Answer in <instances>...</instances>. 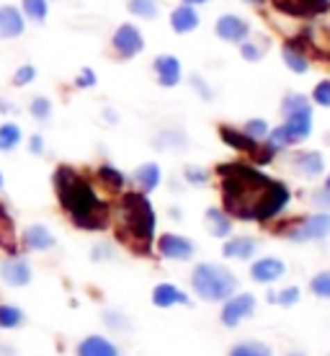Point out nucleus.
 <instances>
[{
    "instance_id": "nucleus-1",
    "label": "nucleus",
    "mask_w": 330,
    "mask_h": 356,
    "mask_svg": "<svg viewBox=\"0 0 330 356\" xmlns=\"http://www.w3.org/2000/svg\"><path fill=\"white\" fill-rule=\"evenodd\" d=\"M222 209L242 222H271L289 207V188L245 163H224L217 168Z\"/></svg>"
},
{
    "instance_id": "nucleus-2",
    "label": "nucleus",
    "mask_w": 330,
    "mask_h": 356,
    "mask_svg": "<svg viewBox=\"0 0 330 356\" xmlns=\"http://www.w3.org/2000/svg\"><path fill=\"white\" fill-rule=\"evenodd\" d=\"M52 184L57 191V202L70 222L81 230L101 232L111 222V207L104 202L88 178L72 165H57L52 173Z\"/></svg>"
},
{
    "instance_id": "nucleus-3",
    "label": "nucleus",
    "mask_w": 330,
    "mask_h": 356,
    "mask_svg": "<svg viewBox=\"0 0 330 356\" xmlns=\"http://www.w3.org/2000/svg\"><path fill=\"white\" fill-rule=\"evenodd\" d=\"M114 230L119 243L137 256H150L158 217H155V209H152L147 194H142V191L122 194L114 209Z\"/></svg>"
},
{
    "instance_id": "nucleus-4",
    "label": "nucleus",
    "mask_w": 330,
    "mask_h": 356,
    "mask_svg": "<svg viewBox=\"0 0 330 356\" xmlns=\"http://www.w3.org/2000/svg\"><path fill=\"white\" fill-rule=\"evenodd\" d=\"M191 286L206 302H222L230 294L238 292V276L222 264L204 261V264H197V268L191 271Z\"/></svg>"
},
{
    "instance_id": "nucleus-5",
    "label": "nucleus",
    "mask_w": 330,
    "mask_h": 356,
    "mask_svg": "<svg viewBox=\"0 0 330 356\" xmlns=\"http://www.w3.org/2000/svg\"><path fill=\"white\" fill-rule=\"evenodd\" d=\"M313 101L304 93L289 90L281 98V116H284V129L289 134L292 145H299L304 140H310L313 134Z\"/></svg>"
},
{
    "instance_id": "nucleus-6",
    "label": "nucleus",
    "mask_w": 330,
    "mask_h": 356,
    "mask_svg": "<svg viewBox=\"0 0 330 356\" xmlns=\"http://www.w3.org/2000/svg\"><path fill=\"white\" fill-rule=\"evenodd\" d=\"M277 235H284L292 243H313V241H325L330 235V212H315L292 222L277 225L274 227Z\"/></svg>"
},
{
    "instance_id": "nucleus-7",
    "label": "nucleus",
    "mask_w": 330,
    "mask_h": 356,
    "mask_svg": "<svg viewBox=\"0 0 330 356\" xmlns=\"http://www.w3.org/2000/svg\"><path fill=\"white\" fill-rule=\"evenodd\" d=\"M111 49L119 60H134L145 52V36L134 24H119L111 34Z\"/></svg>"
},
{
    "instance_id": "nucleus-8",
    "label": "nucleus",
    "mask_w": 330,
    "mask_h": 356,
    "mask_svg": "<svg viewBox=\"0 0 330 356\" xmlns=\"http://www.w3.org/2000/svg\"><path fill=\"white\" fill-rule=\"evenodd\" d=\"M256 310V297L250 292H240V294H230L227 300H224V307H222V315H220V321H222L224 328H238L245 318H250Z\"/></svg>"
},
{
    "instance_id": "nucleus-9",
    "label": "nucleus",
    "mask_w": 330,
    "mask_h": 356,
    "mask_svg": "<svg viewBox=\"0 0 330 356\" xmlns=\"http://www.w3.org/2000/svg\"><path fill=\"white\" fill-rule=\"evenodd\" d=\"M215 34L227 42V44H242L250 36V24L248 18L238 16V13H222L215 21Z\"/></svg>"
},
{
    "instance_id": "nucleus-10",
    "label": "nucleus",
    "mask_w": 330,
    "mask_h": 356,
    "mask_svg": "<svg viewBox=\"0 0 330 356\" xmlns=\"http://www.w3.org/2000/svg\"><path fill=\"white\" fill-rule=\"evenodd\" d=\"M158 253H160L163 259H170V261H188L194 259L197 245H194V241H188L186 235L165 232V235L158 238Z\"/></svg>"
},
{
    "instance_id": "nucleus-11",
    "label": "nucleus",
    "mask_w": 330,
    "mask_h": 356,
    "mask_svg": "<svg viewBox=\"0 0 330 356\" xmlns=\"http://www.w3.org/2000/svg\"><path fill=\"white\" fill-rule=\"evenodd\" d=\"M152 70H155V78L163 88H176L183 78V65L176 54H158L152 60Z\"/></svg>"
},
{
    "instance_id": "nucleus-12",
    "label": "nucleus",
    "mask_w": 330,
    "mask_h": 356,
    "mask_svg": "<svg viewBox=\"0 0 330 356\" xmlns=\"http://www.w3.org/2000/svg\"><path fill=\"white\" fill-rule=\"evenodd\" d=\"M0 279L8 286H26L31 282V266L26 259L21 256H8V259L0 264Z\"/></svg>"
},
{
    "instance_id": "nucleus-13",
    "label": "nucleus",
    "mask_w": 330,
    "mask_h": 356,
    "mask_svg": "<svg viewBox=\"0 0 330 356\" xmlns=\"http://www.w3.org/2000/svg\"><path fill=\"white\" fill-rule=\"evenodd\" d=\"M284 274H286V264L281 259H274V256L253 261V266H250V279L258 282V284H274Z\"/></svg>"
},
{
    "instance_id": "nucleus-14",
    "label": "nucleus",
    "mask_w": 330,
    "mask_h": 356,
    "mask_svg": "<svg viewBox=\"0 0 330 356\" xmlns=\"http://www.w3.org/2000/svg\"><path fill=\"white\" fill-rule=\"evenodd\" d=\"M170 29L176 31V34H191V31H197L199 24H201V16H199V10L194 6H186V3H181L176 8L170 10Z\"/></svg>"
},
{
    "instance_id": "nucleus-15",
    "label": "nucleus",
    "mask_w": 330,
    "mask_h": 356,
    "mask_svg": "<svg viewBox=\"0 0 330 356\" xmlns=\"http://www.w3.org/2000/svg\"><path fill=\"white\" fill-rule=\"evenodd\" d=\"M26 31V18L16 6H0V39H18Z\"/></svg>"
},
{
    "instance_id": "nucleus-16",
    "label": "nucleus",
    "mask_w": 330,
    "mask_h": 356,
    "mask_svg": "<svg viewBox=\"0 0 330 356\" xmlns=\"http://www.w3.org/2000/svg\"><path fill=\"white\" fill-rule=\"evenodd\" d=\"M258 250V241L250 235H238V238H227L222 245V256L230 261H250Z\"/></svg>"
},
{
    "instance_id": "nucleus-17",
    "label": "nucleus",
    "mask_w": 330,
    "mask_h": 356,
    "mask_svg": "<svg viewBox=\"0 0 330 356\" xmlns=\"http://www.w3.org/2000/svg\"><path fill=\"white\" fill-rule=\"evenodd\" d=\"M220 140H222L227 147L242 152V155H248V158L258 150V145H261V143H256V140H250L242 129H238V127H230V124H220Z\"/></svg>"
},
{
    "instance_id": "nucleus-18",
    "label": "nucleus",
    "mask_w": 330,
    "mask_h": 356,
    "mask_svg": "<svg viewBox=\"0 0 330 356\" xmlns=\"http://www.w3.org/2000/svg\"><path fill=\"white\" fill-rule=\"evenodd\" d=\"M54 235L52 230H47L44 225H28L24 235H21V245L26 250H34V253H42V250L54 248Z\"/></svg>"
},
{
    "instance_id": "nucleus-19",
    "label": "nucleus",
    "mask_w": 330,
    "mask_h": 356,
    "mask_svg": "<svg viewBox=\"0 0 330 356\" xmlns=\"http://www.w3.org/2000/svg\"><path fill=\"white\" fill-rule=\"evenodd\" d=\"M152 305L155 307H173V305H183L188 307L191 300H188V294L176 284H168V282H163L152 289Z\"/></svg>"
},
{
    "instance_id": "nucleus-20",
    "label": "nucleus",
    "mask_w": 330,
    "mask_h": 356,
    "mask_svg": "<svg viewBox=\"0 0 330 356\" xmlns=\"http://www.w3.org/2000/svg\"><path fill=\"white\" fill-rule=\"evenodd\" d=\"M132 181H134V186H137V191L152 194V191L163 184L160 165H158V163H142V165L132 173Z\"/></svg>"
},
{
    "instance_id": "nucleus-21",
    "label": "nucleus",
    "mask_w": 330,
    "mask_h": 356,
    "mask_svg": "<svg viewBox=\"0 0 330 356\" xmlns=\"http://www.w3.org/2000/svg\"><path fill=\"white\" fill-rule=\"evenodd\" d=\"M292 165H295L297 173H302L304 178H317V176H322V170H325V158H322V152H317V150H304V152H297L295 158H292Z\"/></svg>"
},
{
    "instance_id": "nucleus-22",
    "label": "nucleus",
    "mask_w": 330,
    "mask_h": 356,
    "mask_svg": "<svg viewBox=\"0 0 330 356\" xmlns=\"http://www.w3.org/2000/svg\"><path fill=\"white\" fill-rule=\"evenodd\" d=\"M281 57H284V65L289 67V72H295V75H304V72H310V57L304 52V47H299V42H286L281 47Z\"/></svg>"
},
{
    "instance_id": "nucleus-23",
    "label": "nucleus",
    "mask_w": 330,
    "mask_h": 356,
    "mask_svg": "<svg viewBox=\"0 0 330 356\" xmlns=\"http://www.w3.org/2000/svg\"><path fill=\"white\" fill-rule=\"evenodd\" d=\"M0 248L6 250L8 256L18 253V235H16V222L10 217L8 207L0 202Z\"/></svg>"
},
{
    "instance_id": "nucleus-24",
    "label": "nucleus",
    "mask_w": 330,
    "mask_h": 356,
    "mask_svg": "<svg viewBox=\"0 0 330 356\" xmlns=\"http://www.w3.org/2000/svg\"><path fill=\"white\" fill-rule=\"evenodd\" d=\"M206 230L212 238H230L232 235V217L224 209H217V207H209L204 214Z\"/></svg>"
},
{
    "instance_id": "nucleus-25",
    "label": "nucleus",
    "mask_w": 330,
    "mask_h": 356,
    "mask_svg": "<svg viewBox=\"0 0 330 356\" xmlns=\"http://www.w3.org/2000/svg\"><path fill=\"white\" fill-rule=\"evenodd\" d=\"M96 181L106 188L108 194H122V191H124V184H126V176L119 168H114L111 163H104V165L96 168Z\"/></svg>"
},
{
    "instance_id": "nucleus-26",
    "label": "nucleus",
    "mask_w": 330,
    "mask_h": 356,
    "mask_svg": "<svg viewBox=\"0 0 330 356\" xmlns=\"http://www.w3.org/2000/svg\"><path fill=\"white\" fill-rule=\"evenodd\" d=\"M78 356H119V348L104 336H88L78 343Z\"/></svg>"
},
{
    "instance_id": "nucleus-27",
    "label": "nucleus",
    "mask_w": 330,
    "mask_h": 356,
    "mask_svg": "<svg viewBox=\"0 0 330 356\" xmlns=\"http://www.w3.org/2000/svg\"><path fill=\"white\" fill-rule=\"evenodd\" d=\"M155 145H158V150H186L188 137L183 129H163L155 137Z\"/></svg>"
},
{
    "instance_id": "nucleus-28",
    "label": "nucleus",
    "mask_w": 330,
    "mask_h": 356,
    "mask_svg": "<svg viewBox=\"0 0 330 356\" xmlns=\"http://www.w3.org/2000/svg\"><path fill=\"white\" fill-rule=\"evenodd\" d=\"M21 140H24V132H21V127L16 122H3L0 124V152L16 150Z\"/></svg>"
},
{
    "instance_id": "nucleus-29",
    "label": "nucleus",
    "mask_w": 330,
    "mask_h": 356,
    "mask_svg": "<svg viewBox=\"0 0 330 356\" xmlns=\"http://www.w3.org/2000/svg\"><path fill=\"white\" fill-rule=\"evenodd\" d=\"M21 13L31 24H44L49 16V0H21Z\"/></svg>"
},
{
    "instance_id": "nucleus-30",
    "label": "nucleus",
    "mask_w": 330,
    "mask_h": 356,
    "mask_svg": "<svg viewBox=\"0 0 330 356\" xmlns=\"http://www.w3.org/2000/svg\"><path fill=\"white\" fill-rule=\"evenodd\" d=\"M126 10H129L134 18L150 21V18H158L160 6H158V0H126Z\"/></svg>"
},
{
    "instance_id": "nucleus-31",
    "label": "nucleus",
    "mask_w": 330,
    "mask_h": 356,
    "mask_svg": "<svg viewBox=\"0 0 330 356\" xmlns=\"http://www.w3.org/2000/svg\"><path fill=\"white\" fill-rule=\"evenodd\" d=\"M24 321H26V315H24L21 307H16V305H0V328H21Z\"/></svg>"
},
{
    "instance_id": "nucleus-32",
    "label": "nucleus",
    "mask_w": 330,
    "mask_h": 356,
    "mask_svg": "<svg viewBox=\"0 0 330 356\" xmlns=\"http://www.w3.org/2000/svg\"><path fill=\"white\" fill-rule=\"evenodd\" d=\"M227 356H274V351H271V346L261 343V341H245V343L232 346Z\"/></svg>"
},
{
    "instance_id": "nucleus-33",
    "label": "nucleus",
    "mask_w": 330,
    "mask_h": 356,
    "mask_svg": "<svg viewBox=\"0 0 330 356\" xmlns=\"http://www.w3.org/2000/svg\"><path fill=\"white\" fill-rule=\"evenodd\" d=\"M28 114H31V119H36V122H49L52 119V101L47 96H34L31 98V104H28Z\"/></svg>"
},
{
    "instance_id": "nucleus-34",
    "label": "nucleus",
    "mask_w": 330,
    "mask_h": 356,
    "mask_svg": "<svg viewBox=\"0 0 330 356\" xmlns=\"http://www.w3.org/2000/svg\"><path fill=\"white\" fill-rule=\"evenodd\" d=\"M240 129L245 134H248L250 140H256V143H263L271 127H268L266 119H258V116H253V119H248V122H245V124H242Z\"/></svg>"
},
{
    "instance_id": "nucleus-35",
    "label": "nucleus",
    "mask_w": 330,
    "mask_h": 356,
    "mask_svg": "<svg viewBox=\"0 0 330 356\" xmlns=\"http://www.w3.org/2000/svg\"><path fill=\"white\" fill-rule=\"evenodd\" d=\"M310 292L320 300H330V268L328 271H320L310 279Z\"/></svg>"
},
{
    "instance_id": "nucleus-36",
    "label": "nucleus",
    "mask_w": 330,
    "mask_h": 356,
    "mask_svg": "<svg viewBox=\"0 0 330 356\" xmlns=\"http://www.w3.org/2000/svg\"><path fill=\"white\" fill-rule=\"evenodd\" d=\"M310 101H313V106L330 108V78L315 83L313 93H310Z\"/></svg>"
},
{
    "instance_id": "nucleus-37",
    "label": "nucleus",
    "mask_w": 330,
    "mask_h": 356,
    "mask_svg": "<svg viewBox=\"0 0 330 356\" xmlns=\"http://www.w3.org/2000/svg\"><path fill=\"white\" fill-rule=\"evenodd\" d=\"M34 81H36L34 65H21V67H16V72H13V86H16V88H26V86H31Z\"/></svg>"
},
{
    "instance_id": "nucleus-38",
    "label": "nucleus",
    "mask_w": 330,
    "mask_h": 356,
    "mask_svg": "<svg viewBox=\"0 0 330 356\" xmlns=\"http://www.w3.org/2000/svg\"><path fill=\"white\" fill-rule=\"evenodd\" d=\"M240 47V54L245 63H258L261 57H263V52H266V47H258V42H250V39H245Z\"/></svg>"
},
{
    "instance_id": "nucleus-39",
    "label": "nucleus",
    "mask_w": 330,
    "mask_h": 356,
    "mask_svg": "<svg viewBox=\"0 0 330 356\" xmlns=\"http://www.w3.org/2000/svg\"><path fill=\"white\" fill-rule=\"evenodd\" d=\"M183 178H186V184H191V186H204V184H209V173L204 168H199V165H186L183 168Z\"/></svg>"
},
{
    "instance_id": "nucleus-40",
    "label": "nucleus",
    "mask_w": 330,
    "mask_h": 356,
    "mask_svg": "<svg viewBox=\"0 0 330 356\" xmlns=\"http://www.w3.org/2000/svg\"><path fill=\"white\" fill-rule=\"evenodd\" d=\"M96 83H99V75L93 67H83L78 75H75V88L78 90H88V88H96Z\"/></svg>"
},
{
    "instance_id": "nucleus-41",
    "label": "nucleus",
    "mask_w": 330,
    "mask_h": 356,
    "mask_svg": "<svg viewBox=\"0 0 330 356\" xmlns=\"http://www.w3.org/2000/svg\"><path fill=\"white\" fill-rule=\"evenodd\" d=\"M299 297H302V289H299V286H286V289H281V292L277 294V302L281 305V307H292V305L299 302Z\"/></svg>"
},
{
    "instance_id": "nucleus-42",
    "label": "nucleus",
    "mask_w": 330,
    "mask_h": 356,
    "mask_svg": "<svg viewBox=\"0 0 330 356\" xmlns=\"http://www.w3.org/2000/svg\"><path fill=\"white\" fill-rule=\"evenodd\" d=\"M188 81H191L194 90H197V93H199L201 98H204V101H212V98H215V90L209 88V83H206L204 78H201V75H197V72H194V75H191Z\"/></svg>"
},
{
    "instance_id": "nucleus-43",
    "label": "nucleus",
    "mask_w": 330,
    "mask_h": 356,
    "mask_svg": "<svg viewBox=\"0 0 330 356\" xmlns=\"http://www.w3.org/2000/svg\"><path fill=\"white\" fill-rule=\"evenodd\" d=\"M28 150H31V155H44V137L39 132L28 137Z\"/></svg>"
},
{
    "instance_id": "nucleus-44",
    "label": "nucleus",
    "mask_w": 330,
    "mask_h": 356,
    "mask_svg": "<svg viewBox=\"0 0 330 356\" xmlns=\"http://www.w3.org/2000/svg\"><path fill=\"white\" fill-rule=\"evenodd\" d=\"M313 202L317 207H325V209H330V186L317 188V191L313 194Z\"/></svg>"
},
{
    "instance_id": "nucleus-45",
    "label": "nucleus",
    "mask_w": 330,
    "mask_h": 356,
    "mask_svg": "<svg viewBox=\"0 0 330 356\" xmlns=\"http://www.w3.org/2000/svg\"><path fill=\"white\" fill-rule=\"evenodd\" d=\"M183 3H186V6H194V8H199V6H206L209 0H183Z\"/></svg>"
},
{
    "instance_id": "nucleus-46",
    "label": "nucleus",
    "mask_w": 330,
    "mask_h": 356,
    "mask_svg": "<svg viewBox=\"0 0 330 356\" xmlns=\"http://www.w3.org/2000/svg\"><path fill=\"white\" fill-rule=\"evenodd\" d=\"M245 3H250V6H258V3H263V0H245Z\"/></svg>"
},
{
    "instance_id": "nucleus-47",
    "label": "nucleus",
    "mask_w": 330,
    "mask_h": 356,
    "mask_svg": "<svg viewBox=\"0 0 330 356\" xmlns=\"http://www.w3.org/2000/svg\"><path fill=\"white\" fill-rule=\"evenodd\" d=\"M325 186H330V176H328V178H325Z\"/></svg>"
},
{
    "instance_id": "nucleus-48",
    "label": "nucleus",
    "mask_w": 330,
    "mask_h": 356,
    "mask_svg": "<svg viewBox=\"0 0 330 356\" xmlns=\"http://www.w3.org/2000/svg\"><path fill=\"white\" fill-rule=\"evenodd\" d=\"M0 188H3V173H0Z\"/></svg>"
},
{
    "instance_id": "nucleus-49",
    "label": "nucleus",
    "mask_w": 330,
    "mask_h": 356,
    "mask_svg": "<svg viewBox=\"0 0 330 356\" xmlns=\"http://www.w3.org/2000/svg\"><path fill=\"white\" fill-rule=\"evenodd\" d=\"M292 356H299V354H292Z\"/></svg>"
}]
</instances>
